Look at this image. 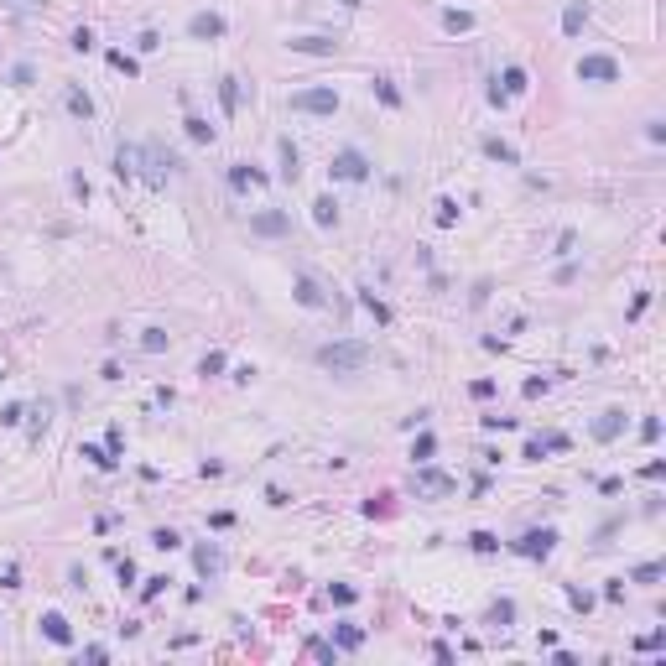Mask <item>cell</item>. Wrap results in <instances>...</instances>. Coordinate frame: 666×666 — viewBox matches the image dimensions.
I'll use <instances>...</instances> for the list:
<instances>
[{"label":"cell","instance_id":"6da1fadb","mask_svg":"<svg viewBox=\"0 0 666 666\" xmlns=\"http://www.w3.org/2000/svg\"><path fill=\"white\" fill-rule=\"evenodd\" d=\"M318 365L333 370V375H359L370 365V344L365 339H339V344H323L318 349Z\"/></svg>","mask_w":666,"mask_h":666},{"label":"cell","instance_id":"7a4b0ae2","mask_svg":"<svg viewBox=\"0 0 666 666\" xmlns=\"http://www.w3.org/2000/svg\"><path fill=\"white\" fill-rule=\"evenodd\" d=\"M411 489H417V500H448L453 489H458V479L432 469V463H417V469H411Z\"/></svg>","mask_w":666,"mask_h":666},{"label":"cell","instance_id":"3957f363","mask_svg":"<svg viewBox=\"0 0 666 666\" xmlns=\"http://www.w3.org/2000/svg\"><path fill=\"white\" fill-rule=\"evenodd\" d=\"M583 78V84H620V63L615 58H604V52H589V58H578V68H572Z\"/></svg>","mask_w":666,"mask_h":666},{"label":"cell","instance_id":"277c9868","mask_svg":"<svg viewBox=\"0 0 666 666\" xmlns=\"http://www.w3.org/2000/svg\"><path fill=\"white\" fill-rule=\"evenodd\" d=\"M291 110H302V115H333V110H339V89H328V84L302 89V94H291Z\"/></svg>","mask_w":666,"mask_h":666},{"label":"cell","instance_id":"5b68a950","mask_svg":"<svg viewBox=\"0 0 666 666\" xmlns=\"http://www.w3.org/2000/svg\"><path fill=\"white\" fill-rule=\"evenodd\" d=\"M552 547H557V531H552V526H541V531H526V536H515V541H510V552H515V557H531V563L552 557Z\"/></svg>","mask_w":666,"mask_h":666},{"label":"cell","instance_id":"8992f818","mask_svg":"<svg viewBox=\"0 0 666 666\" xmlns=\"http://www.w3.org/2000/svg\"><path fill=\"white\" fill-rule=\"evenodd\" d=\"M328 177H333V182H365V177H370V162H365V156L354 151V146H344V151L333 156Z\"/></svg>","mask_w":666,"mask_h":666},{"label":"cell","instance_id":"52a82bcc","mask_svg":"<svg viewBox=\"0 0 666 666\" xmlns=\"http://www.w3.org/2000/svg\"><path fill=\"white\" fill-rule=\"evenodd\" d=\"M141 162H146V172H141L146 188H167V172L177 167V162H172V156L162 151V146H141Z\"/></svg>","mask_w":666,"mask_h":666},{"label":"cell","instance_id":"ba28073f","mask_svg":"<svg viewBox=\"0 0 666 666\" xmlns=\"http://www.w3.org/2000/svg\"><path fill=\"white\" fill-rule=\"evenodd\" d=\"M188 37L193 42H214V37H224V16L219 11H198V16L188 21Z\"/></svg>","mask_w":666,"mask_h":666},{"label":"cell","instance_id":"9c48e42d","mask_svg":"<svg viewBox=\"0 0 666 666\" xmlns=\"http://www.w3.org/2000/svg\"><path fill=\"white\" fill-rule=\"evenodd\" d=\"M291 230V219L282 214V208H265V214L250 219V234H265V239H276V234H287Z\"/></svg>","mask_w":666,"mask_h":666},{"label":"cell","instance_id":"30bf717a","mask_svg":"<svg viewBox=\"0 0 666 666\" xmlns=\"http://www.w3.org/2000/svg\"><path fill=\"white\" fill-rule=\"evenodd\" d=\"M37 624H42V635H47V641H52V646H73V624H68V620H63V615H58V609H47V615H42V620H37Z\"/></svg>","mask_w":666,"mask_h":666},{"label":"cell","instance_id":"8fae6325","mask_svg":"<svg viewBox=\"0 0 666 666\" xmlns=\"http://www.w3.org/2000/svg\"><path fill=\"white\" fill-rule=\"evenodd\" d=\"M260 182H265L260 167H250V162H234V167H230V188H234V193H250V188H260Z\"/></svg>","mask_w":666,"mask_h":666},{"label":"cell","instance_id":"7c38bea8","mask_svg":"<svg viewBox=\"0 0 666 666\" xmlns=\"http://www.w3.org/2000/svg\"><path fill=\"white\" fill-rule=\"evenodd\" d=\"M620 432H624V411H620V406H609L604 417L593 422V437H598V443H615Z\"/></svg>","mask_w":666,"mask_h":666},{"label":"cell","instance_id":"4fadbf2b","mask_svg":"<svg viewBox=\"0 0 666 666\" xmlns=\"http://www.w3.org/2000/svg\"><path fill=\"white\" fill-rule=\"evenodd\" d=\"M583 26H589V0H567V11H563V37H583Z\"/></svg>","mask_w":666,"mask_h":666},{"label":"cell","instance_id":"5bb4252c","mask_svg":"<svg viewBox=\"0 0 666 666\" xmlns=\"http://www.w3.org/2000/svg\"><path fill=\"white\" fill-rule=\"evenodd\" d=\"M287 47L291 52H308V58H333V52H339V42H328V37H291Z\"/></svg>","mask_w":666,"mask_h":666},{"label":"cell","instance_id":"9a60e30c","mask_svg":"<svg viewBox=\"0 0 666 666\" xmlns=\"http://www.w3.org/2000/svg\"><path fill=\"white\" fill-rule=\"evenodd\" d=\"M484 156L489 162H505V167H521V151H515L510 141H500V136H484Z\"/></svg>","mask_w":666,"mask_h":666},{"label":"cell","instance_id":"2e32d148","mask_svg":"<svg viewBox=\"0 0 666 666\" xmlns=\"http://www.w3.org/2000/svg\"><path fill=\"white\" fill-rule=\"evenodd\" d=\"M193 567L203 572V578H219V572H224V552L219 547H198L193 552Z\"/></svg>","mask_w":666,"mask_h":666},{"label":"cell","instance_id":"e0dca14e","mask_svg":"<svg viewBox=\"0 0 666 666\" xmlns=\"http://www.w3.org/2000/svg\"><path fill=\"white\" fill-rule=\"evenodd\" d=\"M370 89H375V99L385 104V110H401V89H396V78L375 73V78H370Z\"/></svg>","mask_w":666,"mask_h":666},{"label":"cell","instance_id":"ac0fdd59","mask_svg":"<svg viewBox=\"0 0 666 666\" xmlns=\"http://www.w3.org/2000/svg\"><path fill=\"white\" fill-rule=\"evenodd\" d=\"M500 84H505V89H500V94H505V99H521V94H526V89H531V78H526V68H515V63H510V68H505V73H500Z\"/></svg>","mask_w":666,"mask_h":666},{"label":"cell","instance_id":"d6986e66","mask_svg":"<svg viewBox=\"0 0 666 666\" xmlns=\"http://www.w3.org/2000/svg\"><path fill=\"white\" fill-rule=\"evenodd\" d=\"M78 458H89V463H94V469H99V474H110V469H115V463H120V458H115V453H110V448H99V443H84V448H78Z\"/></svg>","mask_w":666,"mask_h":666},{"label":"cell","instance_id":"ffe728a7","mask_svg":"<svg viewBox=\"0 0 666 666\" xmlns=\"http://www.w3.org/2000/svg\"><path fill=\"white\" fill-rule=\"evenodd\" d=\"M63 104H68L73 120H94V99H89L84 89H68V94H63Z\"/></svg>","mask_w":666,"mask_h":666},{"label":"cell","instance_id":"44dd1931","mask_svg":"<svg viewBox=\"0 0 666 666\" xmlns=\"http://www.w3.org/2000/svg\"><path fill=\"white\" fill-rule=\"evenodd\" d=\"M182 130H188V141H198V146H214V125H208L203 115H188V120H182Z\"/></svg>","mask_w":666,"mask_h":666},{"label":"cell","instance_id":"7402d4cb","mask_svg":"<svg viewBox=\"0 0 666 666\" xmlns=\"http://www.w3.org/2000/svg\"><path fill=\"white\" fill-rule=\"evenodd\" d=\"M333 646H339V651H359V646H365V630H359V624H349V620H344L339 630H333Z\"/></svg>","mask_w":666,"mask_h":666},{"label":"cell","instance_id":"603a6c76","mask_svg":"<svg viewBox=\"0 0 666 666\" xmlns=\"http://www.w3.org/2000/svg\"><path fill=\"white\" fill-rule=\"evenodd\" d=\"M291 297H297L302 308H323V291H318L313 276H297V291H291Z\"/></svg>","mask_w":666,"mask_h":666},{"label":"cell","instance_id":"cb8c5ba5","mask_svg":"<svg viewBox=\"0 0 666 666\" xmlns=\"http://www.w3.org/2000/svg\"><path fill=\"white\" fill-rule=\"evenodd\" d=\"M313 224L318 230H333V224H339V203H333V198H318L313 203Z\"/></svg>","mask_w":666,"mask_h":666},{"label":"cell","instance_id":"d4e9b609","mask_svg":"<svg viewBox=\"0 0 666 666\" xmlns=\"http://www.w3.org/2000/svg\"><path fill=\"white\" fill-rule=\"evenodd\" d=\"M219 104H224V115L239 110V78H219Z\"/></svg>","mask_w":666,"mask_h":666},{"label":"cell","instance_id":"484cf974","mask_svg":"<svg viewBox=\"0 0 666 666\" xmlns=\"http://www.w3.org/2000/svg\"><path fill=\"white\" fill-rule=\"evenodd\" d=\"M297 162H302V156H297V146H291V141H282V182H297V172H302Z\"/></svg>","mask_w":666,"mask_h":666},{"label":"cell","instance_id":"4316f807","mask_svg":"<svg viewBox=\"0 0 666 666\" xmlns=\"http://www.w3.org/2000/svg\"><path fill=\"white\" fill-rule=\"evenodd\" d=\"M359 308H365L370 318H375V323H391V308H385V302L375 297V291H359Z\"/></svg>","mask_w":666,"mask_h":666},{"label":"cell","instance_id":"83f0119b","mask_svg":"<svg viewBox=\"0 0 666 666\" xmlns=\"http://www.w3.org/2000/svg\"><path fill=\"white\" fill-rule=\"evenodd\" d=\"M443 32H453V37L474 32V16H469V11H443Z\"/></svg>","mask_w":666,"mask_h":666},{"label":"cell","instance_id":"f1b7e54d","mask_svg":"<svg viewBox=\"0 0 666 666\" xmlns=\"http://www.w3.org/2000/svg\"><path fill=\"white\" fill-rule=\"evenodd\" d=\"M151 547H156V552H177V547H182V536H177L172 526H156V531H151Z\"/></svg>","mask_w":666,"mask_h":666},{"label":"cell","instance_id":"f546056e","mask_svg":"<svg viewBox=\"0 0 666 666\" xmlns=\"http://www.w3.org/2000/svg\"><path fill=\"white\" fill-rule=\"evenodd\" d=\"M224 365H230V359H224V349H208V354H203V365H198V375L214 380V375H224Z\"/></svg>","mask_w":666,"mask_h":666},{"label":"cell","instance_id":"4dcf8cb0","mask_svg":"<svg viewBox=\"0 0 666 666\" xmlns=\"http://www.w3.org/2000/svg\"><path fill=\"white\" fill-rule=\"evenodd\" d=\"M469 547H474L479 557H489V552H500V536H495V531H474V536H469Z\"/></svg>","mask_w":666,"mask_h":666},{"label":"cell","instance_id":"1f68e13d","mask_svg":"<svg viewBox=\"0 0 666 666\" xmlns=\"http://www.w3.org/2000/svg\"><path fill=\"white\" fill-rule=\"evenodd\" d=\"M110 68H120L125 78H141V63L130 58V52H110Z\"/></svg>","mask_w":666,"mask_h":666},{"label":"cell","instance_id":"d6a6232c","mask_svg":"<svg viewBox=\"0 0 666 666\" xmlns=\"http://www.w3.org/2000/svg\"><path fill=\"white\" fill-rule=\"evenodd\" d=\"M432 453H437V437H432V432H422L417 443H411V458H417V463H427Z\"/></svg>","mask_w":666,"mask_h":666},{"label":"cell","instance_id":"836d02e7","mask_svg":"<svg viewBox=\"0 0 666 666\" xmlns=\"http://www.w3.org/2000/svg\"><path fill=\"white\" fill-rule=\"evenodd\" d=\"M141 349H146V354H162V349H167V333H162V328H146V333H141Z\"/></svg>","mask_w":666,"mask_h":666},{"label":"cell","instance_id":"e575fe53","mask_svg":"<svg viewBox=\"0 0 666 666\" xmlns=\"http://www.w3.org/2000/svg\"><path fill=\"white\" fill-rule=\"evenodd\" d=\"M167 583H172L167 572H156V578H146V583H141V598H146V604H151V598H162V589H167Z\"/></svg>","mask_w":666,"mask_h":666},{"label":"cell","instance_id":"d590c367","mask_svg":"<svg viewBox=\"0 0 666 666\" xmlns=\"http://www.w3.org/2000/svg\"><path fill=\"white\" fill-rule=\"evenodd\" d=\"M437 224H443V230L458 224V203H453V198H437Z\"/></svg>","mask_w":666,"mask_h":666},{"label":"cell","instance_id":"8d00e7d4","mask_svg":"<svg viewBox=\"0 0 666 666\" xmlns=\"http://www.w3.org/2000/svg\"><path fill=\"white\" fill-rule=\"evenodd\" d=\"M115 578H120V589H130V583H136V563H130V557H115Z\"/></svg>","mask_w":666,"mask_h":666},{"label":"cell","instance_id":"74e56055","mask_svg":"<svg viewBox=\"0 0 666 666\" xmlns=\"http://www.w3.org/2000/svg\"><path fill=\"white\" fill-rule=\"evenodd\" d=\"M328 598H333V604H354V598H359V589H354V583H333V589H328Z\"/></svg>","mask_w":666,"mask_h":666},{"label":"cell","instance_id":"f35d334b","mask_svg":"<svg viewBox=\"0 0 666 666\" xmlns=\"http://www.w3.org/2000/svg\"><path fill=\"white\" fill-rule=\"evenodd\" d=\"M489 620H495V624H510V620H515V604H510V598H500V604H489Z\"/></svg>","mask_w":666,"mask_h":666},{"label":"cell","instance_id":"ab89813d","mask_svg":"<svg viewBox=\"0 0 666 666\" xmlns=\"http://www.w3.org/2000/svg\"><path fill=\"white\" fill-rule=\"evenodd\" d=\"M661 572H666L661 563H641V567H635V572H630V578H635V583H656V578H661Z\"/></svg>","mask_w":666,"mask_h":666},{"label":"cell","instance_id":"60d3db41","mask_svg":"<svg viewBox=\"0 0 666 666\" xmlns=\"http://www.w3.org/2000/svg\"><path fill=\"white\" fill-rule=\"evenodd\" d=\"M308 656H318V661H339V646H328V641H308Z\"/></svg>","mask_w":666,"mask_h":666},{"label":"cell","instance_id":"b9f144b4","mask_svg":"<svg viewBox=\"0 0 666 666\" xmlns=\"http://www.w3.org/2000/svg\"><path fill=\"white\" fill-rule=\"evenodd\" d=\"M567 604L578 609V615H589V609H593V593H583V589H567Z\"/></svg>","mask_w":666,"mask_h":666},{"label":"cell","instance_id":"7bdbcfd3","mask_svg":"<svg viewBox=\"0 0 666 666\" xmlns=\"http://www.w3.org/2000/svg\"><path fill=\"white\" fill-rule=\"evenodd\" d=\"M541 453H567V432H547L541 437Z\"/></svg>","mask_w":666,"mask_h":666},{"label":"cell","instance_id":"ee69618b","mask_svg":"<svg viewBox=\"0 0 666 666\" xmlns=\"http://www.w3.org/2000/svg\"><path fill=\"white\" fill-rule=\"evenodd\" d=\"M73 52H89V47H94V32H89V26H78V32H73V42H68Z\"/></svg>","mask_w":666,"mask_h":666},{"label":"cell","instance_id":"f6af8a7d","mask_svg":"<svg viewBox=\"0 0 666 666\" xmlns=\"http://www.w3.org/2000/svg\"><path fill=\"white\" fill-rule=\"evenodd\" d=\"M469 396H474V401H489V396H495V380H474Z\"/></svg>","mask_w":666,"mask_h":666},{"label":"cell","instance_id":"bcb514c9","mask_svg":"<svg viewBox=\"0 0 666 666\" xmlns=\"http://www.w3.org/2000/svg\"><path fill=\"white\" fill-rule=\"evenodd\" d=\"M21 417H26V406H21V401H11L6 411H0V422H6V427H16V422H21Z\"/></svg>","mask_w":666,"mask_h":666},{"label":"cell","instance_id":"7dc6e473","mask_svg":"<svg viewBox=\"0 0 666 666\" xmlns=\"http://www.w3.org/2000/svg\"><path fill=\"white\" fill-rule=\"evenodd\" d=\"M484 427H489V432H510L515 417H500V411H495V417H484Z\"/></svg>","mask_w":666,"mask_h":666},{"label":"cell","instance_id":"c3c4849f","mask_svg":"<svg viewBox=\"0 0 666 666\" xmlns=\"http://www.w3.org/2000/svg\"><path fill=\"white\" fill-rule=\"evenodd\" d=\"M641 437H646V443H656V437H661V417H646L641 422Z\"/></svg>","mask_w":666,"mask_h":666},{"label":"cell","instance_id":"681fc988","mask_svg":"<svg viewBox=\"0 0 666 666\" xmlns=\"http://www.w3.org/2000/svg\"><path fill=\"white\" fill-rule=\"evenodd\" d=\"M265 500H271V505H276V510H282V505H291V495H287V489H282V484H271V489H265Z\"/></svg>","mask_w":666,"mask_h":666},{"label":"cell","instance_id":"f907efd6","mask_svg":"<svg viewBox=\"0 0 666 666\" xmlns=\"http://www.w3.org/2000/svg\"><path fill=\"white\" fill-rule=\"evenodd\" d=\"M136 47H141V52H156V47H162V37H156V32H141Z\"/></svg>","mask_w":666,"mask_h":666},{"label":"cell","instance_id":"816d5d0a","mask_svg":"<svg viewBox=\"0 0 666 666\" xmlns=\"http://www.w3.org/2000/svg\"><path fill=\"white\" fill-rule=\"evenodd\" d=\"M646 141H656V146L666 141V125H661V120H646Z\"/></svg>","mask_w":666,"mask_h":666},{"label":"cell","instance_id":"f5cc1de1","mask_svg":"<svg viewBox=\"0 0 666 666\" xmlns=\"http://www.w3.org/2000/svg\"><path fill=\"white\" fill-rule=\"evenodd\" d=\"M104 448H110L115 458H120V448H125V432H120V427H110V437H104Z\"/></svg>","mask_w":666,"mask_h":666},{"label":"cell","instance_id":"db71d44e","mask_svg":"<svg viewBox=\"0 0 666 666\" xmlns=\"http://www.w3.org/2000/svg\"><path fill=\"white\" fill-rule=\"evenodd\" d=\"M656 646H666V630H651V635H641V651H656Z\"/></svg>","mask_w":666,"mask_h":666},{"label":"cell","instance_id":"11a10c76","mask_svg":"<svg viewBox=\"0 0 666 666\" xmlns=\"http://www.w3.org/2000/svg\"><path fill=\"white\" fill-rule=\"evenodd\" d=\"M541 391H547V375H531V380H526V396H531V401H536Z\"/></svg>","mask_w":666,"mask_h":666},{"label":"cell","instance_id":"9f6ffc18","mask_svg":"<svg viewBox=\"0 0 666 666\" xmlns=\"http://www.w3.org/2000/svg\"><path fill=\"white\" fill-rule=\"evenodd\" d=\"M646 308H651V291H641V297H635V302H630V323H635V318H641Z\"/></svg>","mask_w":666,"mask_h":666},{"label":"cell","instance_id":"6f0895ef","mask_svg":"<svg viewBox=\"0 0 666 666\" xmlns=\"http://www.w3.org/2000/svg\"><path fill=\"white\" fill-rule=\"evenodd\" d=\"M208 526L224 531V526H234V515H230V510H214V515H208Z\"/></svg>","mask_w":666,"mask_h":666},{"label":"cell","instance_id":"680465c9","mask_svg":"<svg viewBox=\"0 0 666 666\" xmlns=\"http://www.w3.org/2000/svg\"><path fill=\"white\" fill-rule=\"evenodd\" d=\"M6 6H42V0H6Z\"/></svg>","mask_w":666,"mask_h":666}]
</instances>
